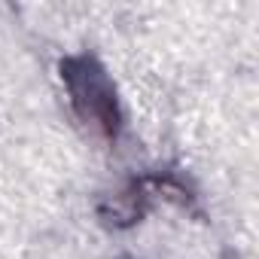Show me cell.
I'll list each match as a JSON object with an SVG mask.
<instances>
[{
    "label": "cell",
    "instance_id": "1",
    "mask_svg": "<svg viewBox=\"0 0 259 259\" xmlns=\"http://www.w3.org/2000/svg\"><path fill=\"white\" fill-rule=\"evenodd\" d=\"M61 79H64L67 101H70L76 119L85 128H92L95 135L113 141L119 135L122 113H119L113 79L98 64V58H92V55H70V58H64L61 61Z\"/></svg>",
    "mask_w": 259,
    "mask_h": 259
}]
</instances>
